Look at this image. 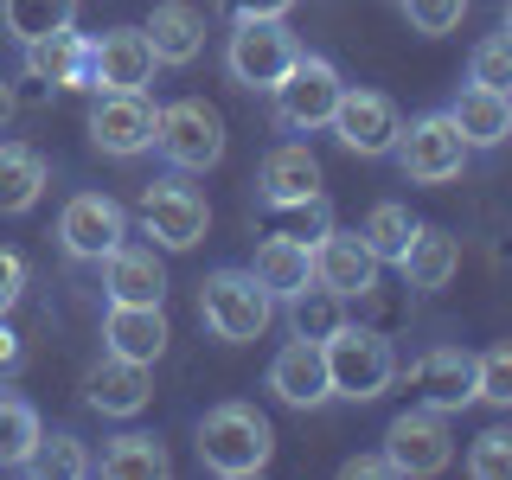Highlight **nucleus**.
Wrapping results in <instances>:
<instances>
[{
    "instance_id": "obj_9",
    "label": "nucleus",
    "mask_w": 512,
    "mask_h": 480,
    "mask_svg": "<svg viewBox=\"0 0 512 480\" xmlns=\"http://www.w3.org/2000/svg\"><path fill=\"white\" fill-rule=\"evenodd\" d=\"M141 231H148L160 250H192L212 231V205H205V192H192L180 180H154L141 192Z\"/></svg>"
},
{
    "instance_id": "obj_18",
    "label": "nucleus",
    "mask_w": 512,
    "mask_h": 480,
    "mask_svg": "<svg viewBox=\"0 0 512 480\" xmlns=\"http://www.w3.org/2000/svg\"><path fill=\"white\" fill-rule=\"evenodd\" d=\"M84 397H90L96 416H141V410H148V397H154V378H148V365L116 359V352H109V359L84 378Z\"/></svg>"
},
{
    "instance_id": "obj_34",
    "label": "nucleus",
    "mask_w": 512,
    "mask_h": 480,
    "mask_svg": "<svg viewBox=\"0 0 512 480\" xmlns=\"http://www.w3.org/2000/svg\"><path fill=\"white\" fill-rule=\"evenodd\" d=\"M468 84H487V90H506L512 84V32H487L468 58Z\"/></svg>"
},
{
    "instance_id": "obj_26",
    "label": "nucleus",
    "mask_w": 512,
    "mask_h": 480,
    "mask_svg": "<svg viewBox=\"0 0 512 480\" xmlns=\"http://www.w3.org/2000/svg\"><path fill=\"white\" fill-rule=\"evenodd\" d=\"M45 192V160L26 141H0V212H32Z\"/></svg>"
},
{
    "instance_id": "obj_20",
    "label": "nucleus",
    "mask_w": 512,
    "mask_h": 480,
    "mask_svg": "<svg viewBox=\"0 0 512 480\" xmlns=\"http://www.w3.org/2000/svg\"><path fill=\"white\" fill-rule=\"evenodd\" d=\"M103 340H109V352H116V359L154 365L160 352H167V314H160V308H141V301H109Z\"/></svg>"
},
{
    "instance_id": "obj_28",
    "label": "nucleus",
    "mask_w": 512,
    "mask_h": 480,
    "mask_svg": "<svg viewBox=\"0 0 512 480\" xmlns=\"http://www.w3.org/2000/svg\"><path fill=\"white\" fill-rule=\"evenodd\" d=\"M39 436H45L39 410H32L26 397L0 391V468H26V455L39 448Z\"/></svg>"
},
{
    "instance_id": "obj_7",
    "label": "nucleus",
    "mask_w": 512,
    "mask_h": 480,
    "mask_svg": "<svg viewBox=\"0 0 512 480\" xmlns=\"http://www.w3.org/2000/svg\"><path fill=\"white\" fill-rule=\"evenodd\" d=\"M384 455H391L397 474L429 480V474H442L448 461H455V436H448L442 410L416 404V410H404V416H391V429H384Z\"/></svg>"
},
{
    "instance_id": "obj_11",
    "label": "nucleus",
    "mask_w": 512,
    "mask_h": 480,
    "mask_svg": "<svg viewBox=\"0 0 512 480\" xmlns=\"http://www.w3.org/2000/svg\"><path fill=\"white\" fill-rule=\"evenodd\" d=\"M122 237H128V212L109 199V192H77V199L58 212V244L71 250L77 263H103Z\"/></svg>"
},
{
    "instance_id": "obj_14",
    "label": "nucleus",
    "mask_w": 512,
    "mask_h": 480,
    "mask_svg": "<svg viewBox=\"0 0 512 480\" xmlns=\"http://www.w3.org/2000/svg\"><path fill=\"white\" fill-rule=\"evenodd\" d=\"M314 282H327L333 295H372L378 288V256L365 250L359 231H340V224H327V231L314 237Z\"/></svg>"
},
{
    "instance_id": "obj_15",
    "label": "nucleus",
    "mask_w": 512,
    "mask_h": 480,
    "mask_svg": "<svg viewBox=\"0 0 512 480\" xmlns=\"http://www.w3.org/2000/svg\"><path fill=\"white\" fill-rule=\"evenodd\" d=\"M410 391H416V404H429V410H468L474 404V352H461V346H429L423 359L410 365Z\"/></svg>"
},
{
    "instance_id": "obj_4",
    "label": "nucleus",
    "mask_w": 512,
    "mask_h": 480,
    "mask_svg": "<svg viewBox=\"0 0 512 480\" xmlns=\"http://www.w3.org/2000/svg\"><path fill=\"white\" fill-rule=\"evenodd\" d=\"M154 148L167 154L173 173H205V167H218V160H224V116L205 103V96H180V103L160 109Z\"/></svg>"
},
{
    "instance_id": "obj_10",
    "label": "nucleus",
    "mask_w": 512,
    "mask_h": 480,
    "mask_svg": "<svg viewBox=\"0 0 512 480\" xmlns=\"http://www.w3.org/2000/svg\"><path fill=\"white\" fill-rule=\"evenodd\" d=\"M154 122H160V109L148 103V90H96L90 141L116 160H135L154 148Z\"/></svg>"
},
{
    "instance_id": "obj_31",
    "label": "nucleus",
    "mask_w": 512,
    "mask_h": 480,
    "mask_svg": "<svg viewBox=\"0 0 512 480\" xmlns=\"http://www.w3.org/2000/svg\"><path fill=\"white\" fill-rule=\"evenodd\" d=\"M410 231H416V218H410V205H372V218H365V250L378 256V263H397L404 256V244H410Z\"/></svg>"
},
{
    "instance_id": "obj_27",
    "label": "nucleus",
    "mask_w": 512,
    "mask_h": 480,
    "mask_svg": "<svg viewBox=\"0 0 512 480\" xmlns=\"http://www.w3.org/2000/svg\"><path fill=\"white\" fill-rule=\"evenodd\" d=\"M340 320H346V295H333L327 282H308V288L288 295V327H295V340H314L320 346Z\"/></svg>"
},
{
    "instance_id": "obj_29",
    "label": "nucleus",
    "mask_w": 512,
    "mask_h": 480,
    "mask_svg": "<svg viewBox=\"0 0 512 480\" xmlns=\"http://www.w3.org/2000/svg\"><path fill=\"white\" fill-rule=\"evenodd\" d=\"M103 474L109 480H160L167 474V448L154 436H135V429H128V436H116L103 448Z\"/></svg>"
},
{
    "instance_id": "obj_3",
    "label": "nucleus",
    "mask_w": 512,
    "mask_h": 480,
    "mask_svg": "<svg viewBox=\"0 0 512 480\" xmlns=\"http://www.w3.org/2000/svg\"><path fill=\"white\" fill-rule=\"evenodd\" d=\"M199 320L231 346L263 340L269 320H276V295H269L250 269H212V276L199 282Z\"/></svg>"
},
{
    "instance_id": "obj_33",
    "label": "nucleus",
    "mask_w": 512,
    "mask_h": 480,
    "mask_svg": "<svg viewBox=\"0 0 512 480\" xmlns=\"http://www.w3.org/2000/svg\"><path fill=\"white\" fill-rule=\"evenodd\" d=\"M474 404H493V410L512 404V346H487L474 359Z\"/></svg>"
},
{
    "instance_id": "obj_38",
    "label": "nucleus",
    "mask_w": 512,
    "mask_h": 480,
    "mask_svg": "<svg viewBox=\"0 0 512 480\" xmlns=\"http://www.w3.org/2000/svg\"><path fill=\"white\" fill-rule=\"evenodd\" d=\"M218 7L231 13V20H282L295 0H218Z\"/></svg>"
},
{
    "instance_id": "obj_6",
    "label": "nucleus",
    "mask_w": 512,
    "mask_h": 480,
    "mask_svg": "<svg viewBox=\"0 0 512 480\" xmlns=\"http://www.w3.org/2000/svg\"><path fill=\"white\" fill-rule=\"evenodd\" d=\"M468 141H461V128L448 122V109L442 116H423V122H410V128H397V160H404V173L416 186H448V180H461V167H468Z\"/></svg>"
},
{
    "instance_id": "obj_32",
    "label": "nucleus",
    "mask_w": 512,
    "mask_h": 480,
    "mask_svg": "<svg viewBox=\"0 0 512 480\" xmlns=\"http://www.w3.org/2000/svg\"><path fill=\"white\" fill-rule=\"evenodd\" d=\"M71 13H77V0H7V32L26 45V39H45V32L71 26Z\"/></svg>"
},
{
    "instance_id": "obj_39",
    "label": "nucleus",
    "mask_w": 512,
    "mask_h": 480,
    "mask_svg": "<svg viewBox=\"0 0 512 480\" xmlns=\"http://www.w3.org/2000/svg\"><path fill=\"white\" fill-rule=\"evenodd\" d=\"M340 474H346V480H378V474H397V468H391V455L378 448V455H352Z\"/></svg>"
},
{
    "instance_id": "obj_17",
    "label": "nucleus",
    "mask_w": 512,
    "mask_h": 480,
    "mask_svg": "<svg viewBox=\"0 0 512 480\" xmlns=\"http://www.w3.org/2000/svg\"><path fill=\"white\" fill-rule=\"evenodd\" d=\"M103 288L109 301H141V308H160V295H167V269H160L154 244H122L103 256Z\"/></svg>"
},
{
    "instance_id": "obj_35",
    "label": "nucleus",
    "mask_w": 512,
    "mask_h": 480,
    "mask_svg": "<svg viewBox=\"0 0 512 480\" xmlns=\"http://www.w3.org/2000/svg\"><path fill=\"white\" fill-rule=\"evenodd\" d=\"M468 474L474 480H506L512 474V436H506V429H480V436H474Z\"/></svg>"
},
{
    "instance_id": "obj_5",
    "label": "nucleus",
    "mask_w": 512,
    "mask_h": 480,
    "mask_svg": "<svg viewBox=\"0 0 512 480\" xmlns=\"http://www.w3.org/2000/svg\"><path fill=\"white\" fill-rule=\"evenodd\" d=\"M301 58V39L282 20H231V45H224V64L244 90H276L288 77V64Z\"/></svg>"
},
{
    "instance_id": "obj_19",
    "label": "nucleus",
    "mask_w": 512,
    "mask_h": 480,
    "mask_svg": "<svg viewBox=\"0 0 512 480\" xmlns=\"http://www.w3.org/2000/svg\"><path fill=\"white\" fill-rule=\"evenodd\" d=\"M26 71L52 90H90V39H77L71 26L26 39Z\"/></svg>"
},
{
    "instance_id": "obj_30",
    "label": "nucleus",
    "mask_w": 512,
    "mask_h": 480,
    "mask_svg": "<svg viewBox=\"0 0 512 480\" xmlns=\"http://www.w3.org/2000/svg\"><path fill=\"white\" fill-rule=\"evenodd\" d=\"M90 468L96 461L84 455L77 436H39V448L26 455V474H39V480H84Z\"/></svg>"
},
{
    "instance_id": "obj_36",
    "label": "nucleus",
    "mask_w": 512,
    "mask_h": 480,
    "mask_svg": "<svg viewBox=\"0 0 512 480\" xmlns=\"http://www.w3.org/2000/svg\"><path fill=\"white\" fill-rule=\"evenodd\" d=\"M410 26L423 32V39H442V32L461 26V13H468V0H404Z\"/></svg>"
},
{
    "instance_id": "obj_24",
    "label": "nucleus",
    "mask_w": 512,
    "mask_h": 480,
    "mask_svg": "<svg viewBox=\"0 0 512 480\" xmlns=\"http://www.w3.org/2000/svg\"><path fill=\"white\" fill-rule=\"evenodd\" d=\"M397 269H404L410 288H448L455 269H461V244L442 231V224H416L404 256H397Z\"/></svg>"
},
{
    "instance_id": "obj_2",
    "label": "nucleus",
    "mask_w": 512,
    "mask_h": 480,
    "mask_svg": "<svg viewBox=\"0 0 512 480\" xmlns=\"http://www.w3.org/2000/svg\"><path fill=\"white\" fill-rule=\"evenodd\" d=\"M320 359H327V391L346 397V404H372L384 384L397 378L391 340L372 333V327H352V320H340V327L320 340Z\"/></svg>"
},
{
    "instance_id": "obj_40",
    "label": "nucleus",
    "mask_w": 512,
    "mask_h": 480,
    "mask_svg": "<svg viewBox=\"0 0 512 480\" xmlns=\"http://www.w3.org/2000/svg\"><path fill=\"white\" fill-rule=\"evenodd\" d=\"M20 359H26V340L7 327V314H0V372H20Z\"/></svg>"
},
{
    "instance_id": "obj_12",
    "label": "nucleus",
    "mask_w": 512,
    "mask_h": 480,
    "mask_svg": "<svg viewBox=\"0 0 512 480\" xmlns=\"http://www.w3.org/2000/svg\"><path fill=\"white\" fill-rule=\"evenodd\" d=\"M333 135H340V148L346 154H365V160H378V154H391L397 148V103L391 96H378V90H340V103H333Z\"/></svg>"
},
{
    "instance_id": "obj_16",
    "label": "nucleus",
    "mask_w": 512,
    "mask_h": 480,
    "mask_svg": "<svg viewBox=\"0 0 512 480\" xmlns=\"http://www.w3.org/2000/svg\"><path fill=\"white\" fill-rule=\"evenodd\" d=\"M269 391L282 397L288 410H314V404H327V359H320V346L314 340H288L276 359H269Z\"/></svg>"
},
{
    "instance_id": "obj_8",
    "label": "nucleus",
    "mask_w": 512,
    "mask_h": 480,
    "mask_svg": "<svg viewBox=\"0 0 512 480\" xmlns=\"http://www.w3.org/2000/svg\"><path fill=\"white\" fill-rule=\"evenodd\" d=\"M340 71H333L327 58L301 52L295 64H288V77L276 84V116L282 128H301V135H314V128L333 122V103H340Z\"/></svg>"
},
{
    "instance_id": "obj_25",
    "label": "nucleus",
    "mask_w": 512,
    "mask_h": 480,
    "mask_svg": "<svg viewBox=\"0 0 512 480\" xmlns=\"http://www.w3.org/2000/svg\"><path fill=\"white\" fill-rule=\"evenodd\" d=\"M263 199L269 205H295V199H314L320 192V160L314 148H301V141H282V148H269L263 160Z\"/></svg>"
},
{
    "instance_id": "obj_13",
    "label": "nucleus",
    "mask_w": 512,
    "mask_h": 480,
    "mask_svg": "<svg viewBox=\"0 0 512 480\" xmlns=\"http://www.w3.org/2000/svg\"><path fill=\"white\" fill-rule=\"evenodd\" d=\"M154 84V45L141 26H109L90 39V90H148Z\"/></svg>"
},
{
    "instance_id": "obj_37",
    "label": "nucleus",
    "mask_w": 512,
    "mask_h": 480,
    "mask_svg": "<svg viewBox=\"0 0 512 480\" xmlns=\"http://www.w3.org/2000/svg\"><path fill=\"white\" fill-rule=\"evenodd\" d=\"M26 295V256L20 250H0V314Z\"/></svg>"
},
{
    "instance_id": "obj_1",
    "label": "nucleus",
    "mask_w": 512,
    "mask_h": 480,
    "mask_svg": "<svg viewBox=\"0 0 512 480\" xmlns=\"http://www.w3.org/2000/svg\"><path fill=\"white\" fill-rule=\"evenodd\" d=\"M269 455H276V429H269V416L256 404H218L205 410L199 423V461L224 480H250L269 468Z\"/></svg>"
},
{
    "instance_id": "obj_22",
    "label": "nucleus",
    "mask_w": 512,
    "mask_h": 480,
    "mask_svg": "<svg viewBox=\"0 0 512 480\" xmlns=\"http://www.w3.org/2000/svg\"><path fill=\"white\" fill-rule=\"evenodd\" d=\"M141 32H148V45H154V64H192L205 52V13L186 7V0H160Z\"/></svg>"
},
{
    "instance_id": "obj_23",
    "label": "nucleus",
    "mask_w": 512,
    "mask_h": 480,
    "mask_svg": "<svg viewBox=\"0 0 512 480\" xmlns=\"http://www.w3.org/2000/svg\"><path fill=\"white\" fill-rule=\"evenodd\" d=\"M448 122L461 128L468 148H500V141L512 135V96L487 90V84H468L455 96V109H448Z\"/></svg>"
},
{
    "instance_id": "obj_41",
    "label": "nucleus",
    "mask_w": 512,
    "mask_h": 480,
    "mask_svg": "<svg viewBox=\"0 0 512 480\" xmlns=\"http://www.w3.org/2000/svg\"><path fill=\"white\" fill-rule=\"evenodd\" d=\"M7 122H13V90L0 84V128H7Z\"/></svg>"
},
{
    "instance_id": "obj_21",
    "label": "nucleus",
    "mask_w": 512,
    "mask_h": 480,
    "mask_svg": "<svg viewBox=\"0 0 512 480\" xmlns=\"http://www.w3.org/2000/svg\"><path fill=\"white\" fill-rule=\"evenodd\" d=\"M250 276L263 282L276 301H288L295 288H308V282H314V244H301V237H288V231H269L263 244H256Z\"/></svg>"
}]
</instances>
